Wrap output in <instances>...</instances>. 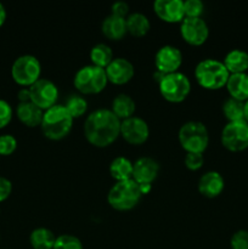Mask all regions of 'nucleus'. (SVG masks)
<instances>
[{
	"instance_id": "nucleus-1",
	"label": "nucleus",
	"mask_w": 248,
	"mask_h": 249,
	"mask_svg": "<svg viewBox=\"0 0 248 249\" xmlns=\"http://www.w3.org/2000/svg\"><path fill=\"white\" fill-rule=\"evenodd\" d=\"M121 122L111 109H95L84 122L85 139L95 147H107L121 135Z\"/></svg>"
},
{
	"instance_id": "nucleus-2",
	"label": "nucleus",
	"mask_w": 248,
	"mask_h": 249,
	"mask_svg": "<svg viewBox=\"0 0 248 249\" xmlns=\"http://www.w3.org/2000/svg\"><path fill=\"white\" fill-rule=\"evenodd\" d=\"M73 126V118L63 105L53 106L44 111L40 128L44 136L49 140L60 141L71 133Z\"/></svg>"
},
{
	"instance_id": "nucleus-3",
	"label": "nucleus",
	"mask_w": 248,
	"mask_h": 249,
	"mask_svg": "<svg viewBox=\"0 0 248 249\" xmlns=\"http://www.w3.org/2000/svg\"><path fill=\"white\" fill-rule=\"evenodd\" d=\"M230 73L221 61L206 58L197 63L195 68V79L199 87L207 90H219L228 83Z\"/></svg>"
},
{
	"instance_id": "nucleus-4",
	"label": "nucleus",
	"mask_w": 248,
	"mask_h": 249,
	"mask_svg": "<svg viewBox=\"0 0 248 249\" xmlns=\"http://www.w3.org/2000/svg\"><path fill=\"white\" fill-rule=\"evenodd\" d=\"M141 197L139 184L130 179L116 182L108 191L107 202L114 211L128 212L138 206Z\"/></svg>"
},
{
	"instance_id": "nucleus-5",
	"label": "nucleus",
	"mask_w": 248,
	"mask_h": 249,
	"mask_svg": "<svg viewBox=\"0 0 248 249\" xmlns=\"http://www.w3.org/2000/svg\"><path fill=\"white\" fill-rule=\"evenodd\" d=\"M180 146L186 153H203L209 145V133L203 123L190 121L182 124L177 133Z\"/></svg>"
},
{
	"instance_id": "nucleus-6",
	"label": "nucleus",
	"mask_w": 248,
	"mask_h": 249,
	"mask_svg": "<svg viewBox=\"0 0 248 249\" xmlns=\"http://www.w3.org/2000/svg\"><path fill=\"white\" fill-rule=\"evenodd\" d=\"M106 71L94 65L84 66L77 71L73 79L75 89L82 95H96L107 87Z\"/></svg>"
},
{
	"instance_id": "nucleus-7",
	"label": "nucleus",
	"mask_w": 248,
	"mask_h": 249,
	"mask_svg": "<svg viewBox=\"0 0 248 249\" xmlns=\"http://www.w3.org/2000/svg\"><path fill=\"white\" fill-rule=\"evenodd\" d=\"M163 99L172 104H180L191 92V82L186 74L180 72L170 73L158 84Z\"/></svg>"
},
{
	"instance_id": "nucleus-8",
	"label": "nucleus",
	"mask_w": 248,
	"mask_h": 249,
	"mask_svg": "<svg viewBox=\"0 0 248 249\" xmlns=\"http://www.w3.org/2000/svg\"><path fill=\"white\" fill-rule=\"evenodd\" d=\"M41 65L33 55H22L15 60L11 67V75L15 83L29 88L40 79Z\"/></svg>"
},
{
	"instance_id": "nucleus-9",
	"label": "nucleus",
	"mask_w": 248,
	"mask_h": 249,
	"mask_svg": "<svg viewBox=\"0 0 248 249\" xmlns=\"http://www.w3.org/2000/svg\"><path fill=\"white\" fill-rule=\"evenodd\" d=\"M221 143L230 152H242L248 148V123L228 122L221 130Z\"/></svg>"
},
{
	"instance_id": "nucleus-10",
	"label": "nucleus",
	"mask_w": 248,
	"mask_h": 249,
	"mask_svg": "<svg viewBox=\"0 0 248 249\" xmlns=\"http://www.w3.org/2000/svg\"><path fill=\"white\" fill-rule=\"evenodd\" d=\"M31 101L43 111L55 106L58 99V89L56 84L46 78H40L38 82L29 87Z\"/></svg>"
},
{
	"instance_id": "nucleus-11",
	"label": "nucleus",
	"mask_w": 248,
	"mask_h": 249,
	"mask_svg": "<svg viewBox=\"0 0 248 249\" xmlns=\"http://www.w3.org/2000/svg\"><path fill=\"white\" fill-rule=\"evenodd\" d=\"M121 136L130 145H142L150 136V128L142 118L133 116L121 122Z\"/></svg>"
},
{
	"instance_id": "nucleus-12",
	"label": "nucleus",
	"mask_w": 248,
	"mask_h": 249,
	"mask_svg": "<svg viewBox=\"0 0 248 249\" xmlns=\"http://www.w3.org/2000/svg\"><path fill=\"white\" fill-rule=\"evenodd\" d=\"M180 34L189 45L199 46L206 43L207 39H208V24L202 17H198V18L185 17L180 23Z\"/></svg>"
},
{
	"instance_id": "nucleus-13",
	"label": "nucleus",
	"mask_w": 248,
	"mask_h": 249,
	"mask_svg": "<svg viewBox=\"0 0 248 249\" xmlns=\"http://www.w3.org/2000/svg\"><path fill=\"white\" fill-rule=\"evenodd\" d=\"M182 65V53L177 48L173 45H163L156 53L155 66L156 70L164 74L179 72Z\"/></svg>"
},
{
	"instance_id": "nucleus-14",
	"label": "nucleus",
	"mask_w": 248,
	"mask_h": 249,
	"mask_svg": "<svg viewBox=\"0 0 248 249\" xmlns=\"http://www.w3.org/2000/svg\"><path fill=\"white\" fill-rule=\"evenodd\" d=\"M106 75L109 83L114 85H124L130 82L135 74L134 65L129 60L123 57L113 58L106 67Z\"/></svg>"
},
{
	"instance_id": "nucleus-15",
	"label": "nucleus",
	"mask_w": 248,
	"mask_h": 249,
	"mask_svg": "<svg viewBox=\"0 0 248 249\" xmlns=\"http://www.w3.org/2000/svg\"><path fill=\"white\" fill-rule=\"evenodd\" d=\"M153 10L158 18L167 23H181L185 18L184 1L181 0H156Z\"/></svg>"
},
{
	"instance_id": "nucleus-16",
	"label": "nucleus",
	"mask_w": 248,
	"mask_h": 249,
	"mask_svg": "<svg viewBox=\"0 0 248 249\" xmlns=\"http://www.w3.org/2000/svg\"><path fill=\"white\" fill-rule=\"evenodd\" d=\"M159 163L152 157H140L134 162L133 180L141 184H152L159 174Z\"/></svg>"
},
{
	"instance_id": "nucleus-17",
	"label": "nucleus",
	"mask_w": 248,
	"mask_h": 249,
	"mask_svg": "<svg viewBox=\"0 0 248 249\" xmlns=\"http://www.w3.org/2000/svg\"><path fill=\"white\" fill-rule=\"evenodd\" d=\"M224 187H225V181H224L223 175L215 170H209L204 173L199 178L198 185H197L199 194L207 198L218 197L224 191Z\"/></svg>"
},
{
	"instance_id": "nucleus-18",
	"label": "nucleus",
	"mask_w": 248,
	"mask_h": 249,
	"mask_svg": "<svg viewBox=\"0 0 248 249\" xmlns=\"http://www.w3.org/2000/svg\"><path fill=\"white\" fill-rule=\"evenodd\" d=\"M17 118L19 119L22 124L29 128H35V126H40L41 121H43L44 111L39 108L33 102H24V104H18L16 109Z\"/></svg>"
},
{
	"instance_id": "nucleus-19",
	"label": "nucleus",
	"mask_w": 248,
	"mask_h": 249,
	"mask_svg": "<svg viewBox=\"0 0 248 249\" xmlns=\"http://www.w3.org/2000/svg\"><path fill=\"white\" fill-rule=\"evenodd\" d=\"M102 34L109 40H121L124 38L126 32V22L123 17L116 16V15H108L102 21L101 24Z\"/></svg>"
},
{
	"instance_id": "nucleus-20",
	"label": "nucleus",
	"mask_w": 248,
	"mask_h": 249,
	"mask_svg": "<svg viewBox=\"0 0 248 249\" xmlns=\"http://www.w3.org/2000/svg\"><path fill=\"white\" fill-rule=\"evenodd\" d=\"M226 90L232 99L238 101H247L248 100V74L247 73H238V74H230Z\"/></svg>"
},
{
	"instance_id": "nucleus-21",
	"label": "nucleus",
	"mask_w": 248,
	"mask_h": 249,
	"mask_svg": "<svg viewBox=\"0 0 248 249\" xmlns=\"http://www.w3.org/2000/svg\"><path fill=\"white\" fill-rule=\"evenodd\" d=\"M230 74H238V73H247L248 71V53L241 49H233L229 51L223 61Z\"/></svg>"
},
{
	"instance_id": "nucleus-22",
	"label": "nucleus",
	"mask_w": 248,
	"mask_h": 249,
	"mask_svg": "<svg viewBox=\"0 0 248 249\" xmlns=\"http://www.w3.org/2000/svg\"><path fill=\"white\" fill-rule=\"evenodd\" d=\"M126 22V32L130 36H136V38H141L145 36L151 29L150 19L147 16L141 12H133L129 14L125 18Z\"/></svg>"
},
{
	"instance_id": "nucleus-23",
	"label": "nucleus",
	"mask_w": 248,
	"mask_h": 249,
	"mask_svg": "<svg viewBox=\"0 0 248 249\" xmlns=\"http://www.w3.org/2000/svg\"><path fill=\"white\" fill-rule=\"evenodd\" d=\"M134 163L124 156L116 157L109 164V174L117 182L133 179Z\"/></svg>"
},
{
	"instance_id": "nucleus-24",
	"label": "nucleus",
	"mask_w": 248,
	"mask_h": 249,
	"mask_svg": "<svg viewBox=\"0 0 248 249\" xmlns=\"http://www.w3.org/2000/svg\"><path fill=\"white\" fill-rule=\"evenodd\" d=\"M136 109V104L131 96L126 94H119L112 101L111 111L118 117L121 121L128 119L134 116Z\"/></svg>"
},
{
	"instance_id": "nucleus-25",
	"label": "nucleus",
	"mask_w": 248,
	"mask_h": 249,
	"mask_svg": "<svg viewBox=\"0 0 248 249\" xmlns=\"http://www.w3.org/2000/svg\"><path fill=\"white\" fill-rule=\"evenodd\" d=\"M55 241V233L46 228L34 229L29 236V242L33 249H53Z\"/></svg>"
},
{
	"instance_id": "nucleus-26",
	"label": "nucleus",
	"mask_w": 248,
	"mask_h": 249,
	"mask_svg": "<svg viewBox=\"0 0 248 249\" xmlns=\"http://www.w3.org/2000/svg\"><path fill=\"white\" fill-rule=\"evenodd\" d=\"M113 51L107 44H96L90 50V61H91V65L96 66V67L106 70V67L113 61Z\"/></svg>"
},
{
	"instance_id": "nucleus-27",
	"label": "nucleus",
	"mask_w": 248,
	"mask_h": 249,
	"mask_svg": "<svg viewBox=\"0 0 248 249\" xmlns=\"http://www.w3.org/2000/svg\"><path fill=\"white\" fill-rule=\"evenodd\" d=\"M221 109L228 122L245 121V102L229 97L224 101Z\"/></svg>"
},
{
	"instance_id": "nucleus-28",
	"label": "nucleus",
	"mask_w": 248,
	"mask_h": 249,
	"mask_svg": "<svg viewBox=\"0 0 248 249\" xmlns=\"http://www.w3.org/2000/svg\"><path fill=\"white\" fill-rule=\"evenodd\" d=\"M66 109L68 111V113L72 116V118H80L82 116H84V113L88 109V101L85 100V97L83 95H72L70 96V99L67 100L65 105Z\"/></svg>"
},
{
	"instance_id": "nucleus-29",
	"label": "nucleus",
	"mask_w": 248,
	"mask_h": 249,
	"mask_svg": "<svg viewBox=\"0 0 248 249\" xmlns=\"http://www.w3.org/2000/svg\"><path fill=\"white\" fill-rule=\"evenodd\" d=\"M53 249H84L82 241L73 235H60L56 237Z\"/></svg>"
},
{
	"instance_id": "nucleus-30",
	"label": "nucleus",
	"mask_w": 248,
	"mask_h": 249,
	"mask_svg": "<svg viewBox=\"0 0 248 249\" xmlns=\"http://www.w3.org/2000/svg\"><path fill=\"white\" fill-rule=\"evenodd\" d=\"M204 11V4L201 0H186L184 1L185 17L187 18H198Z\"/></svg>"
},
{
	"instance_id": "nucleus-31",
	"label": "nucleus",
	"mask_w": 248,
	"mask_h": 249,
	"mask_svg": "<svg viewBox=\"0 0 248 249\" xmlns=\"http://www.w3.org/2000/svg\"><path fill=\"white\" fill-rule=\"evenodd\" d=\"M17 140L10 134L0 136V156H10L16 151Z\"/></svg>"
},
{
	"instance_id": "nucleus-32",
	"label": "nucleus",
	"mask_w": 248,
	"mask_h": 249,
	"mask_svg": "<svg viewBox=\"0 0 248 249\" xmlns=\"http://www.w3.org/2000/svg\"><path fill=\"white\" fill-rule=\"evenodd\" d=\"M184 163L187 169L192 170V172H196V170L201 169L203 167V153H186Z\"/></svg>"
},
{
	"instance_id": "nucleus-33",
	"label": "nucleus",
	"mask_w": 248,
	"mask_h": 249,
	"mask_svg": "<svg viewBox=\"0 0 248 249\" xmlns=\"http://www.w3.org/2000/svg\"><path fill=\"white\" fill-rule=\"evenodd\" d=\"M230 245L231 249H248V231H236L232 237H231Z\"/></svg>"
},
{
	"instance_id": "nucleus-34",
	"label": "nucleus",
	"mask_w": 248,
	"mask_h": 249,
	"mask_svg": "<svg viewBox=\"0 0 248 249\" xmlns=\"http://www.w3.org/2000/svg\"><path fill=\"white\" fill-rule=\"evenodd\" d=\"M12 107L10 106V104L5 100L0 99V129L5 128L10 124L12 119Z\"/></svg>"
},
{
	"instance_id": "nucleus-35",
	"label": "nucleus",
	"mask_w": 248,
	"mask_h": 249,
	"mask_svg": "<svg viewBox=\"0 0 248 249\" xmlns=\"http://www.w3.org/2000/svg\"><path fill=\"white\" fill-rule=\"evenodd\" d=\"M12 192V184L9 179L0 177V202H4Z\"/></svg>"
},
{
	"instance_id": "nucleus-36",
	"label": "nucleus",
	"mask_w": 248,
	"mask_h": 249,
	"mask_svg": "<svg viewBox=\"0 0 248 249\" xmlns=\"http://www.w3.org/2000/svg\"><path fill=\"white\" fill-rule=\"evenodd\" d=\"M111 10L112 15H116V16L126 18V16H128L129 14V5L126 4L125 1H116L112 4Z\"/></svg>"
},
{
	"instance_id": "nucleus-37",
	"label": "nucleus",
	"mask_w": 248,
	"mask_h": 249,
	"mask_svg": "<svg viewBox=\"0 0 248 249\" xmlns=\"http://www.w3.org/2000/svg\"><path fill=\"white\" fill-rule=\"evenodd\" d=\"M17 97H18L19 104L31 101V91H29V88H22L18 91V94H17Z\"/></svg>"
},
{
	"instance_id": "nucleus-38",
	"label": "nucleus",
	"mask_w": 248,
	"mask_h": 249,
	"mask_svg": "<svg viewBox=\"0 0 248 249\" xmlns=\"http://www.w3.org/2000/svg\"><path fill=\"white\" fill-rule=\"evenodd\" d=\"M139 187H140L141 195L145 196V195H148L151 192V190H152V184H141L139 185Z\"/></svg>"
},
{
	"instance_id": "nucleus-39",
	"label": "nucleus",
	"mask_w": 248,
	"mask_h": 249,
	"mask_svg": "<svg viewBox=\"0 0 248 249\" xmlns=\"http://www.w3.org/2000/svg\"><path fill=\"white\" fill-rule=\"evenodd\" d=\"M5 21H6V10L4 5L0 2V27L5 23Z\"/></svg>"
},
{
	"instance_id": "nucleus-40",
	"label": "nucleus",
	"mask_w": 248,
	"mask_h": 249,
	"mask_svg": "<svg viewBox=\"0 0 248 249\" xmlns=\"http://www.w3.org/2000/svg\"><path fill=\"white\" fill-rule=\"evenodd\" d=\"M165 75H167V74H164V73H162V72H159V71L156 70L155 73H153L152 77H153V80H155V82L157 83V84H159V83L162 82L163 78H164Z\"/></svg>"
},
{
	"instance_id": "nucleus-41",
	"label": "nucleus",
	"mask_w": 248,
	"mask_h": 249,
	"mask_svg": "<svg viewBox=\"0 0 248 249\" xmlns=\"http://www.w3.org/2000/svg\"><path fill=\"white\" fill-rule=\"evenodd\" d=\"M245 121L248 123V100L245 101Z\"/></svg>"
},
{
	"instance_id": "nucleus-42",
	"label": "nucleus",
	"mask_w": 248,
	"mask_h": 249,
	"mask_svg": "<svg viewBox=\"0 0 248 249\" xmlns=\"http://www.w3.org/2000/svg\"><path fill=\"white\" fill-rule=\"evenodd\" d=\"M0 157H1V156H0Z\"/></svg>"
}]
</instances>
